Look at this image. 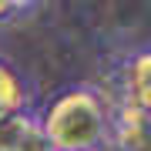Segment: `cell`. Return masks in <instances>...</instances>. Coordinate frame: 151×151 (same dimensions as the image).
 I'll return each instance as SVG.
<instances>
[{"label": "cell", "mask_w": 151, "mask_h": 151, "mask_svg": "<svg viewBox=\"0 0 151 151\" xmlns=\"http://www.w3.org/2000/svg\"><path fill=\"white\" fill-rule=\"evenodd\" d=\"M54 151H108L111 101L94 84H67L37 111Z\"/></svg>", "instance_id": "obj_1"}, {"label": "cell", "mask_w": 151, "mask_h": 151, "mask_svg": "<svg viewBox=\"0 0 151 151\" xmlns=\"http://www.w3.org/2000/svg\"><path fill=\"white\" fill-rule=\"evenodd\" d=\"M114 151H151V118L124 101H111V141Z\"/></svg>", "instance_id": "obj_2"}, {"label": "cell", "mask_w": 151, "mask_h": 151, "mask_svg": "<svg viewBox=\"0 0 151 151\" xmlns=\"http://www.w3.org/2000/svg\"><path fill=\"white\" fill-rule=\"evenodd\" d=\"M118 101L145 111L151 118V44L138 47L121 67V94Z\"/></svg>", "instance_id": "obj_3"}, {"label": "cell", "mask_w": 151, "mask_h": 151, "mask_svg": "<svg viewBox=\"0 0 151 151\" xmlns=\"http://www.w3.org/2000/svg\"><path fill=\"white\" fill-rule=\"evenodd\" d=\"M34 111V87L20 74V67H14L10 60L0 57V124L17 118V114Z\"/></svg>", "instance_id": "obj_4"}, {"label": "cell", "mask_w": 151, "mask_h": 151, "mask_svg": "<svg viewBox=\"0 0 151 151\" xmlns=\"http://www.w3.org/2000/svg\"><path fill=\"white\" fill-rule=\"evenodd\" d=\"M37 118V111H27V114H17V118H10V121H4L0 124V151H10L14 145H17V138L27 131V124Z\"/></svg>", "instance_id": "obj_5"}, {"label": "cell", "mask_w": 151, "mask_h": 151, "mask_svg": "<svg viewBox=\"0 0 151 151\" xmlns=\"http://www.w3.org/2000/svg\"><path fill=\"white\" fill-rule=\"evenodd\" d=\"M10 151H54L50 141L44 138V131H40V118H34V121L27 124V131L17 138V145H14Z\"/></svg>", "instance_id": "obj_6"}, {"label": "cell", "mask_w": 151, "mask_h": 151, "mask_svg": "<svg viewBox=\"0 0 151 151\" xmlns=\"http://www.w3.org/2000/svg\"><path fill=\"white\" fill-rule=\"evenodd\" d=\"M30 7H34V0H0V24L17 20V17L27 14Z\"/></svg>", "instance_id": "obj_7"}]
</instances>
